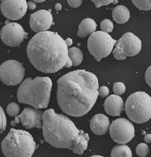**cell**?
Segmentation results:
<instances>
[{
    "label": "cell",
    "instance_id": "cell-21",
    "mask_svg": "<svg viewBox=\"0 0 151 157\" xmlns=\"http://www.w3.org/2000/svg\"><path fill=\"white\" fill-rule=\"evenodd\" d=\"M68 57L72 61L73 65L77 66V65L81 64V62L83 60V53L78 48L72 47L68 50Z\"/></svg>",
    "mask_w": 151,
    "mask_h": 157
},
{
    "label": "cell",
    "instance_id": "cell-28",
    "mask_svg": "<svg viewBox=\"0 0 151 157\" xmlns=\"http://www.w3.org/2000/svg\"><path fill=\"white\" fill-rule=\"evenodd\" d=\"M95 7L99 8L103 6H108V5H110V4H115L117 5L118 3V0H93L92 1Z\"/></svg>",
    "mask_w": 151,
    "mask_h": 157
},
{
    "label": "cell",
    "instance_id": "cell-24",
    "mask_svg": "<svg viewBox=\"0 0 151 157\" xmlns=\"http://www.w3.org/2000/svg\"><path fill=\"white\" fill-rule=\"evenodd\" d=\"M149 153V147L146 143H141L137 146L136 154L140 157L147 156Z\"/></svg>",
    "mask_w": 151,
    "mask_h": 157
},
{
    "label": "cell",
    "instance_id": "cell-33",
    "mask_svg": "<svg viewBox=\"0 0 151 157\" xmlns=\"http://www.w3.org/2000/svg\"><path fill=\"white\" fill-rule=\"evenodd\" d=\"M144 140L146 143H151V134H146L144 137Z\"/></svg>",
    "mask_w": 151,
    "mask_h": 157
},
{
    "label": "cell",
    "instance_id": "cell-13",
    "mask_svg": "<svg viewBox=\"0 0 151 157\" xmlns=\"http://www.w3.org/2000/svg\"><path fill=\"white\" fill-rule=\"evenodd\" d=\"M18 120H20L22 125L27 129L43 128V113L39 109L26 108L21 115L15 118L13 124H16Z\"/></svg>",
    "mask_w": 151,
    "mask_h": 157
},
{
    "label": "cell",
    "instance_id": "cell-5",
    "mask_svg": "<svg viewBox=\"0 0 151 157\" xmlns=\"http://www.w3.org/2000/svg\"><path fill=\"white\" fill-rule=\"evenodd\" d=\"M1 147L6 157H32L36 142L27 131L11 129L3 140Z\"/></svg>",
    "mask_w": 151,
    "mask_h": 157
},
{
    "label": "cell",
    "instance_id": "cell-7",
    "mask_svg": "<svg viewBox=\"0 0 151 157\" xmlns=\"http://www.w3.org/2000/svg\"><path fill=\"white\" fill-rule=\"evenodd\" d=\"M116 44L117 41L109 34L103 31H95L87 40V49L96 61H100L102 58L108 57L113 52Z\"/></svg>",
    "mask_w": 151,
    "mask_h": 157
},
{
    "label": "cell",
    "instance_id": "cell-9",
    "mask_svg": "<svg viewBox=\"0 0 151 157\" xmlns=\"http://www.w3.org/2000/svg\"><path fill=\"white\" fill-rule=\"evenodd\" d=\"M25 68L21 63L16 60H7L0 66V77L4 84L16 86L23 82Z\"/></svg>",
    "mask_w": 151,
    "mask_h": 157
},
{
    "label": "cell",
    "instance_id": "cell-10",
    "mask_svg": "<svg viewBox=\"0 0 151 157\" xmlns=\"http://www.w3.org/2000/svg\"><path fill=\"white\" fill-rule=\"evenodd\" d=\"M134 124L126 118H118L112 122L110 127V135L116 143L125 145L134 137Z\"/></svg>",
    "mask_w": 151,
    "mask_h": 157
},
{
    "label": "cell",
    "instance_id": "cell-14",
    "mask_svg": "<svg viewBox=\"0 0 151 157\" xmlns=\"http://www.w3.org/2000/svg\"><path fill=\"white\" fill-rule=\"evenodd\" d=\"M52 15L50 11L48 10H40L30 15V28L37 34L48 31L52 25Z\"/></svg>",
    "mask_w": 151,
    "mask_h": 157
},
{
    "label": "cell",
    "instance_id": "cell-35",
    "mask_svg": "<svg viewBox=\"0 0 151 157\" xmlns=\"http://www.w3.org/2000/svg\"><path fill=\"white\" fill-rule=\"evenodd\" d=\"M65 43H66L67 47H68V46H71L72 44V40L71 38H67V39L65 40Z\"/></svg>",
    "mask_w": 151,
    "mask_h": 157
},
{
    "label": "cell",
    "instance_id": "cell-34",
    "mask_svg": "<svg viewBox=\"0 0 151 157\" xmlns=\"http://www.w3.org/2000/svg\"><path fill=\"white\" fill-rule=\"evenodd\" d=\"M72 65H73V64H72V61L70 59V58H68V59H67V61H66V63H65V67H66V68H69V67H71V66H72Z\"/></svg>",
    "mask_w": 151,
    "mask_h": 157
},
{
    "label": "cell",
    "instance_id": "cell-32",
    "mask_svg": "<svg viewBox=\"0 0 151 157\" xmlns=\"http://www.w3.org/2000/svg\"><path fill=\"white\" fill-rule=\"evenodd\" d=\"M36 4L34 2V1H30V2H28V8L29 10H34L36 9Z\"/></svg>",
    "mask_w": 151,
    "mask_h": 157
},
{
    "label": "cell",
    "instance_id": "cell-38",
    "mask_svg": "<svg viewBox=\"0 0 151 157\" xmlns=\"http://www.w3.org/2000/svg\"><path fill=\"white\" fill-rule=\"evenodd\" d=\"M91 157H103V156H101V155H93V156Z\"/></svg>",
    "mask_w": 151,
    "mask_h": 157
},
{
    "label": "cell",
    "instance_id": "cell-22",
    "mask_svg": "<svg viewBox=\"0 0 151 157\" xmlns=\"http://www.w3.org/2000/svg\"><path fill=\"white\" fill-rule=\"evenodd\" d=\"M132 2L139 10L141 11L151 10V0H134Z\"/></svg>",
    "mask_w": 151,
    "mask_h": 157
},
{
    "label": "cell",
    "instance_id": "cell-20",
    "mask_svg": "<svg viewBox=\"0 0 151 157\" xmlns=\"http://www.w3.org/2000/svg\"><path fill=\"white\" fill-rule=\"evenodd\" d=\"M111 157H132V151L126 145L115 146L110 153Z\"/></svg>",
    "mask_w": 151,
    "mask_h": 157
},
{
    "label": "cell",
    "instance_id": "cell-17",
    "mask_svg": "<svg viewBox=\"0 0 151 157\" xmlns=\"http://www.w3.org/2000/svg\"><path fill=\"white\" fill-rule=\"evenodd\" d=\"M96 23L91 18H86L80 22L78 29L77 35L79 37H85L87 36H91L96 30Z\"/></svg>",
    "mask_w": 151,
    "mask_h": 157
},
{
    "label": "cell",
    "instance_id": "cell-31",
    "mask_svg": "<svg viewBox=\"0 0 151 157\" xmlns=\"http://www.w3.org/2000/svg\"><path fill=\"white\" fill-rule=\"evenodd\" d=\"M145 79H146L147 84L151 87V65L147 69V71H146V73H145Z\"/></svg>",
    "mask_w": 151,
    "mask_h": 157
},
{
    "label": "cell",
    "instance_id": "cell-12",
    "mask_svg": "<svg viewBox=\"0 0 151 157\" xmlns=\"http://www.w3.org/2000/svg\"><path fill=\"white\" fill-rule=\"evenodd\" d=\"M28 9V2L25 0H3L0 5L2 14L11 21L21 19Z\"/></svg>",
    "mask_w": 151,
    "mask_h": 157
},
{
    "label": "cell",
    "instance_id": "cell-23",
    "mask_svg": "<svg viewBox=\"0 0 151 157\" xmlns=\"http://www.w3.org/2000/svg\"><path fill=\"white\" fill-rule=\"evenodd\" d=\"M101 30L103 31V32H104V33H110V32H112V30L114 29V25H113V22L111 21L110 20H109V19H105V20H103V21L101 22Z\"/></svg>",
    "mask_w": 151,
    "mask_h": 157
},
{
    "label": "cell",
    "instance_id": "cell-25",
    "mask_svg": "<svg viewBox=\"0 0 151 157\" xmlns=\"http://www.w3.org/2000/svg\"><path fill=\"white\" fill-rule=\"evenodd\" d=\"M6 112L11 117H17L20 114V106L15 102H11L10 104L7 105Z\"/></svg>",
    "mask_w": 151,
    "mask_h": 157
},
{
    "label": "cell",
    "instance_id": "cell-18",
    "mask_svg": "<svg viewBox=\"0 0 151 157\" xmlns=\"http://www.w3.org/2000/svg\"><path fill=\"white\" fill-rule=\"evenodd\" d=\"M89 140V137L87 133H85L83 131L80 132L77 139L75 140V141L73 143L72 151L73 153L77 154V155H81L84 153V151L87 148V143Z\"/></svg>",
    "mask_w": 151,
    "mask_h": 157
},
{
    "label": "cell",
    "instance_id": "cell-16",
    "mask_svg": "<svg viewBox=\"0 0 151 157\" xmlns=\"http://www.w3.org/2000/svg\"><path fill=\"white\" fill-rule=\"evenodd\" d=\"M124 101L117 94H111L104 101V109L110 116H119L124 109Z\"/></svg>",
    "mask_w": 151,
    "mask_h": 157
},
{
    "label": "cell",
    "instance_id": "cell-4",
    "mask_svg": "<svg viewBox=\"0 0 151 157\" xmlns=\"http://www.w3.org/2000/svg\"><path fill=\"white\" fill-rule=\"evenodd\" d=\"M51 87L52 81L49 77L29 78L19 86L17 98L21 103L36 109H45L49 105Z\"/></svg>",
    "mask_w": 151,
    "mask_h": 157
},
{
    "label": "cell",
    "instance_id": "cell-37",
    "mask_svg": "<svg viewBox=\"0 0 151 157\" xmlns=\"http://www.w3.org/2000/svg\"><path fill=\"white\" fill-rule=\"evenodd\" d=\"M34 2H37V3H43V2H44V0H36V1H34Z\"/></svg>",
    "mask_w": 151,
    "mask_h": 157
},
{
    "label": "cell",
    "instance_id": "cell-29",
    "mask_svg": "<svg viewBox=\"0 0 151 157\" xmlns=\"http://www.w3.org/2000/svg\"><path fill=\"white\" fill-rule=\"evenodd\" d=\"M98 94H99V95H100L101 97H103V98L107 97L109 95V94H110V89L107 86H102L98 89Z\"/></svg>",
    "mask_w": 151,
    "mask_h": 157
},
{
    "label": "cell",
    "instance_id": "cell-27",
    "mask_svg": "<svg viewBox=\"0 0 151 157\" xmlns=\"http://www.w3.org/2000/svg\"><path fill=\"white\" fill-rule=\"evenodd\" d=\"M113 92L117 95H121L126 92V86L122 82H116L113 85Z\"/></svg>",
    "mask_w": 151,
    "mask_h": 157
},
{
    "label": "cell",
    "instance_id": "cell-26",
    "mask_svg": "<svg viewBox=\"0 0 151 157\" xmlns=\"http://www.w3.org/2000/svg\"><path fill=\"white\" fill-rule=\"evenodd\" d=\"M7 125V121H6V116L5 113L4 109L1 107L0 108V126H1V133L5 132V130L6 128Z\"/></svg>",
    "mask_w": 151,
    "mask_h": 157
},
{
    "label": "cell",
    "instance_id": "cell-15",
    "mask_svg": "<svg viewBox=\"0 0 151 157\" xmlns=\"http://www.w3.org/2000/svg\"><path fill=\"white\" fill-rule=\"evenodd\" d=\"M110 127V122L107 116L96 114L90 120V129L96 135H104Z\"/></svg>",
    "mask_w": 151,
    "mask_h": 157
},
{
    "label": "cell",
    "instance_id": "cell-36",
    "mask_svg": "<svg viewBox=\"0 0 151 157\" xmlns=\"http://www.w3.org/2000/svg\"><path fill=\"white\" fill-rule=\"evenodd\" d=\"M55 7H56V9H57L58 11H60V10L62 9V6H61L60 4H57V5L55 6Z\"/></svg>",
    "mask_w": 151,
    "mask_h": 157
},
{
    "label": "cell",
    "instance_id": "cell-11",
    "mask_svg": "<svg viewBox=\"0 0 151 157\" xmlns=\"http://www.w3.org/2000/svg\"><path fill=\"white\" fill-rule=\"evenodd\" d=\"M27 36L21 25L15 22H8L1 30L2 42L10 47L20 46Z\"/></svg>",
    "mask_w": 151,
    "mask_h": 157
},
{
    "label": "cell",
    "instance_id": "cell-30",
    "mask_svg": "<svg viewBox=\"0 0 151 157\" xmlns=\"http://www.w3.org/2000/svg\"><path fill=\"white\" fill-rule=\"evenodd\" d=\"M67 2H68V5L72 8H78L82 4L81 0H68Z\"/></svg>",
    "mask_w": 151,
    "mask_h": 157
},
{
    "label": "cell",
    "instance_id": "cell-3",
    "mask_svg": "<svg viewBox=\"0 0 151 157\" xmlns=\"http://www.w3.org/2000/svg\"><path fill=\"white\" fill-rule=\"evenodd\" d=\"M80 132L69 117L57 114L53 109L43 112V137L50 146L56 148L72 150L73 143Z\"/></svg>",
    "mask_w": 151,
    "mask_h": 157
},
{
    "label": "cell",
    "instance_id": "cell-2",
    "mask_svg": "<svg viewBox=\"0 0 151 157\" xmlns=\"http://www.w3.org/2000/svg\"><path fill=\"white\" fill-rule=\"evenodd\" d=\"M65 41L55 32L38 33L27 47L29 61L38 71L55 73L65 65L68 57Z\"/></svg>",
    "mask_w": 151,
    "mask_h": 157
},
{
    "label": "cell",
    "instance_id": "cell-19",
    "mask_svg": "<svg viewBox=\"0 0 151 157\" xmlns=\"http://www.w3.org/2000/svg\"><path fill=\"white\" fill-rule=\"evenodd\" d=\"M112 18L117 23L124 24L130 19V12L128 8L125 6H118L112 11Z\"/></svg>",
    "mask_w": 151,
    "mask_h": 157
},
{
    "label": "cell",
    "instance_id": "cell-8",
    "mask_svg": "<svg viewBox=\"0 0 151 157\" xmlns=\"http://www.w3.org/2000/svg\"><path fill=\"white\" fill-rule=\"evenodd\" d=\"M142 47L141 40L133 33H126L117 41L113 50V56L117 60H124L140 53Z\"/></svg>",
    "mask_w": 151,
    "mask_h": 157
},
{
    "label": "cell",
    "instance_id": "cell-6",
    "mask_svg": "<svg viewBox=\"0 0 151 157\" xmlns=\"http://www.w3.org/2000/svg\"><path fill=\"white\" fill-rule=\"evenodd\" d=\"M126 113L131 121L143 124L151 118V96L145 92H135L127 98Z\"/></svg>",
    "mask_w": 151,
    "mask_h": 157
},
{
    "label": "cell",
    "instance_id": "cell-1",
    "mask_svg": "<svg viewBox=\"0 0 151 157\" xmlns=\"http://www.w3.org/2000/svg\"><path fill=\"white\" fill-rule=\"evenodd\" d=\"M97 77L85 70L68 72L58 79L57 99L66 115L82 117L95 105L98 94Z\"/></svg>",
    "mask_w": 151,
    "mask_h": 157
}]
</instances>
